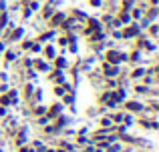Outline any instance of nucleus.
Returning <instances> with one entry per match:
<instances>
[{"label":"nucleus","instance_id":"nucleus-1","mask_svg":"<svg viewBox=\"0 0 159 152\" xmlns=\"http://www.w3.org/2000/svg\"><path fill=\"white\" fill-rule=\"evenodd\" d=\"M133 34H137V28H129L125 32V36H133Z\"/></svg>","mask_w":159,"mask_h":152},{"label":"nucleus","instance_id":"nucleus-2","mask_svg":"<svg viewBox=\"0 0 159 152\" xmlns=\"http://www.w3.org/2000/svg\"><path fill=\"white\" fill-rule=\"evenodd\" d=\"M109 60H113V62H119V54H109Z\"/></svg>","mask_w":159,"mask_h":152}]
</instances>
